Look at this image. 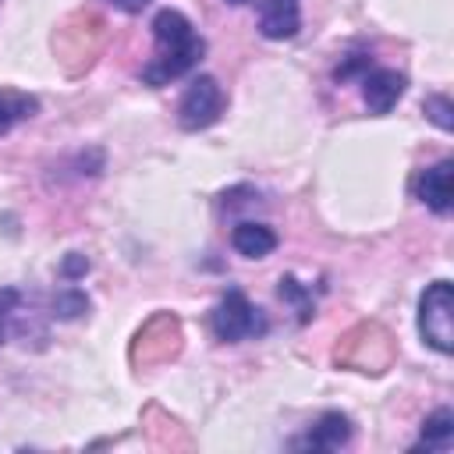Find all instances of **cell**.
Segmentation results:
<instances>
[{"mask_svg":"<svg viewBox=\"0 0 454 454\" xmlns=\"http://www.w3.org/2000/svg\"><path fill=\"white\" fill-rule=\"evenodd\" d=\"M149 28H153V39H156V57L142 71V82L145 85H156L160 89V85L188 74L202 60L206 43H202V35H195L192 21L181 11H174V7L156 11V18H153Z\"/></svg>","mask_w":454,"mask_h":454,"instance_id":"1","label":"cell"},{"mask_svg":"<svg viewBox=\"0 0 454 454\" xmlns=\"http://www.w3.org/2000/svg\"><path fill=\"white\" fill-rule=\"evenodd\" d=\"M419 333L433 351H440V355L454 351V287H450V280H433L422 291Z\"/></svg>","mask_w":454,"mask_h":454,"instance_id":"2","label":"cell"},{"mask_svg":"<svg viewBox=\"0 0 454 454\" xmlns=\"http://www.w3.org/2000/svg\"><path fill=\"white\" fill-rule=\"evenodd\" d=\"M213 333L223 344H238L252 333H266V316L259 309H252L241 291H227L220 298V305L213 309Z\"/></svg>","mask_w":454,"mask_h":454,"instance_id":"3","label":"cell"},{"mask_svg":"<svg viewBox=\"0 0 454 454\" xmlns=\"http://www.w3.org/2000/svg\"><path fill=\"white\" fill-rule=\"evenodd\" d=\"M220 110H223V92H220L216 78L213 74H199V78H192V85L181 96L177 121H181L184 131H202L220 117Z\"/></svg>","mask_w":454,"mask_h":454,"instance_id":"4","label":"cell"},{"mask_svg":"<svg viewBox=\"0 0 454 454\" xmlns=\"http://www.w3.org/2000/svg\"><path fill=\"white\" fill-rule=\"evenodd\" d=\"M362 96L372 114H390L394 103L404 96V74H397L390 67H376L362 78Z\"/></svg>","mask_w":454,"mask_h":454,"instance_id":"5","label":"cell"},{"mask_svg":"<svg viewBox=\"0 0 454 454\" xmlns=\"http://www.w3.org/2000/svg\"><path fill=\"white\" fill-rule=\"evenodd\" d=\"M419 199L433 213H450V206H454V163L450 160H440L436 167L422 170V177H419Z\"/></svg>","mask_w":454,"mask_h":454,"instance_id":"6","label":"cell"},{"mask_svg":"<svg viewBox=\"0 0 454 454\" xmlns=\"http://www.w3.org/2000/svg\"><path fill=\"white\" fill-rule=\"evenodd\" d=\"M301 28L298 0H262L259 7V32L266 39H294Z\"/></svg>","mask_w":454,"mask_h":454,"instance_id":"7","label":"cell"},{"mask_svg":"<svg viewBox=\"0 0 454 454\" xmlns=\"http://www.w3.org/2000/svg\"><path fill=\"white\" fill-rule=\"evenodd\" d=\"M351 440V419L340 411H326L319 415V422L312 426V433L305 440H298L294 447H312V450H337Z\"/></svg>","mask_w":454,"mask_h":454,"instance_id":"8","label":"cell"},{"mask_svg":"<svg viewBox=\"0 0 454 454\" xmlns=\"http://www.w3.org/2000/svg\"><path fill=\"white\" fill-rule=\"evenodd\" d=\"M231 245H234V252L245 255V259H266V255L277 248V234H273V227H266V223L241 220V223L231 231Z\"/></svg>","mask_w":454,"mask_h":454,"instance_id":"9","label":"cell"},{"mask_svg":"<svg viewBox=\"0 0 454 454\" xmlns=\"http://www.w3.org/2000/svg\"><path fill=\"white\" fill-rule=\"evenodd\" d=\"M450 433H454V411L450 408H436L433 415H426V422H422L426 447H443L450 440Z\"/></svg>","mask_w":454,"mask_h":454,"instance_id":"10","label":"cell"},{"mask_svg":"<svg viewBox=\"0 0 454 454\" xmlns=\"http://www.w3.org/2000/svg\"><path fill=\"white\" fill-rule=\"evenodd\" d=\"M89 312V294L78 291V287H60L53 294V316L57 319H78Z\"/></svg>","mask_w":454,"mask_h":454,"instance_id":"11","label":"cell"},{"mask_svg":"<svg viewBox=\"0 0 454 454\" xmlns=\"http://www.w3.org/2000/svg\"><path fill=\"white\" fill-rule=\"evenodd\" d=\"M35 99L32 96H0V135L14 124V121H21V117H32L35 114Z\"/></svg>","mask_w":454,"mask_h":454,"instance_id":"12","label":"cell"},{"mask_svg":"<svg viewBox=\"0 0 454 454\" xmlns=\"http://www.w3.org/2000/svg\"><path fill=\"white\" fill-rule=\"evenodd\" d=\"M426 117L440 128V131H454V103L447 96H429L426 99Z\"/></svg>","mask_w":454,"mask_h":454,"instance_id":"13","label":"cell"},{"mask_svg":"<svg viewBox=\"0 0 454 454\" xmlns=\"http://www.w3.org/2000/svg\"><path fill=\"white\" fill-rule=\"evenodd\" d=\"M280 298H287V301H294L301 309V323L312 319V298L305 294V287L294 277H280Z\"/></svg>","mask_w":454,"mask_h":454,"instance_id":"14","label":"cell"},{"mask_svg":"<svg viewBox=\"0 0 454 454\" xmlns=\"http://www.w3.org/2000/svg\"><path fill=\"white\" fill-rule=\"evenodd\" d=\"M85 273H89V259H85L82 252H67L64 262H60V277H64V280H78V277H85Z\"/></svg>","mask_w":454,"mask_h":454,"instance_id":"15","label":"cell"},{"mask_svg":"<svg viewBox=\"0 0 454 454\" xmlns=\"http://www.w3.org/2000/svg\"><path fill=\"white\" fill-rule=\"evenodd\" d=\"M14 305H18V291L14 287H4L0 291V344H4V323H7V316H11Z\"/></svg>","mask_w":454,"mask_h":454,"instance_id":"16","label":"cell"},{"mask_svg":"<svg viewBox=\"0 0 454 454\" xmlns=\"http://www.w3.org/2000/svg\"><path fill=\"white\" fill-rule=\"evenodd\" d=\"M365 67V57H351L344 67H337V82H344V78H351L355 71H362Z\"/></svg>","mask_w":454,"mask_h":454,"instance_id":"17","label":"cell"},{"mask_svg":"<svg viewBox=\"0 0 454 454\" xmlns=\"http://www.w3.org/2000/svg\"><path fill=\"white\" fill-rule=\"evenodd\" d=\"M110 4H114V7H121V11H128V14H138L149 0H110Z\"/></svg>","mask_w":454,"mask_h":454,"instance_id":"18","label":"cell"},{"mask_svg":"<svg viewBox=\"0 0 454 454\" xmlns=\"http://www.w3.org/2000/svg\"><path fill=\"white\" fill-rule=\"evenodd\" d=\"M223 4H231V7H241V4H248V0H223Z\"/></svg>","mask_w":454,"mask_h":454,"instance_id":"19","label":"cell"}]
</instances>
